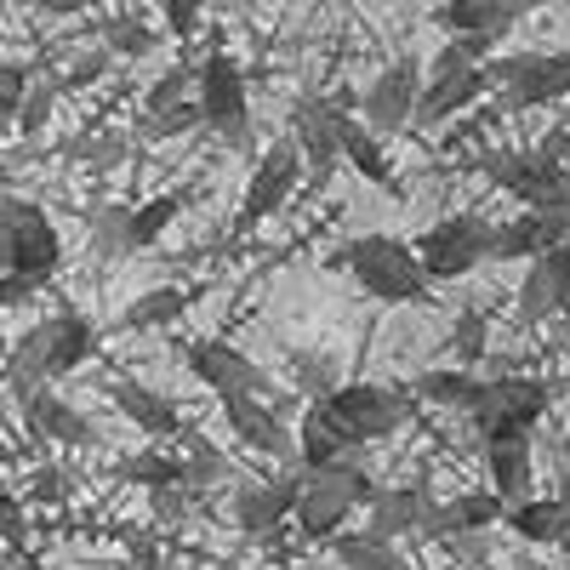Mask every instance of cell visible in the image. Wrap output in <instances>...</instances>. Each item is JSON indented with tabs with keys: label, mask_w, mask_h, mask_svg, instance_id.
<instances>
[{
	"label": "cell",
	"mask_w": 570,
	"mask_h": 570,
	"mask_svg": "<svg viewBox=\"0 0 570 570\" xmlns=\"http://www.w3.org/2000/svg\"><path fill=\"white\" fill-rule=\"evenodd\" d=\"M115 480L142 485V491H166V485H183V462L166 456V451H137V456L115 462Z\"/></svg>",
	"instance_id": "obj_32"
},
{
	"label": "cell",
	"mask_w": 570,
	"mask_h": 570,
	"mask_svg": "<svg viewBox=\"0 0 570 570\" xmlns=\"http://www.w3.org/2000/svg\"><path fill=\"white\" fill-rule=\"evenodd\" d=\"M485 246H491V223L480 212H456V217H440L434 228H422L416 234V268L422 279L434 285V279H462L485 263Z\"/></svg>",
	"instance_id": "obj_7"
},
{
	"label": "cell",
	"mask_w": 570,
	"mask_h": 570,
	"mask_svg": "<svg viewBox=\"0 0 570 570\" xmlns=\"http://www.w3.org/2000/svg\"><path fill=\"white\" fill-rule=\"evenodd\" d=\"M485 91H497L491 75H485V63L445 69V75H422V98H416V120L411 126H445V120L468 115L473 104L485 98Z\"/></svg>",
	"instance_id": "obj_15"
},
{
	"label": "cell",
	"mask_w": 570,
	"mask_h": 570,
	"mask_svg": "<svg viewBox=\"0 0 570 570\" xmlns=\"http://www.w3.org/2000/svg\"><path fill=\"white\" fill-rule=\"evenodd\" d=\"M183 365L195 371V383H206L217 400H228V394L268 400V371L246 348H234L228 337H195V343L183 348Z\"/></svg>",
	"instance_id": "obj_9"
},
{
	"label": "cell",
	"mask_w": 570,
	"mask_h": 570,
	"mask_svg": "<svg viewBox=\"0 0 570 570\" xmlns=\"http://www.w3.org/2000/svg\"><path fill=\"white\" fill-rule=\"evenodd\" d=\"M166 23H171L177 35H188V29L200 23V12H195V7H171V12H166Z\"/></svg>",
	"instance_id": "obj_48"
},
{
	"label": "cell",
	"mask_w": 570,
	"mask_h": 570,
	"mask_svg": "<svg viewBox=\"0 0 570 570\" xmlns=\"http://www.w3.org/2000/svg\"><path fill=\"white\" fill-rule=\"evenodd\" d=\"M548 405H553V389L542 376L502 371V376H480V394L468 405V422L485 445L491 440H531L537 422L548 416Z\"/></svg>",
	"instance_id": "obj_2"
},
{
	"label": "cell",
	"mask_w": 570,
	"mask_h": 570,
	"mask_svg": "<svg viewBox=\"0 0 570 570\" xmlns=\"http://www.w3.org/2000/svg\"><path fill=\"white\" fill-rule=\"evenodd\" d=\"M485 468H491V497L502 508H519L537 497V462H531V440H491L485 445Z\"/></svg>",
	"instance_id": "obj_25"
},
{
	"label": "cell",
	"mask_w": 570,
	"mask_h": 570,
	"mask_svg": "<svg viewBox=\"0 0 570 570\" xmlns=\"http://www.w3.org/2000/svg\"><path fill=\"white\" fill-rule=\"evenodd\" d=\"M303 183V160L292 149V137H274L268 149L257 155L252 166V183H246V200H240V228H257L268 223L285 200H292V188Z\"/></svg>",
	"instance_id": "obj_11"
},
{
	"label": "cell",
	"mask_w": 570,
	"mask_h": 570,
	"mask_svg": "<svg viewBox=\"0 0 570 570\" xmlns=\"http://www.w3.org/2000/svg\"><path fill=\"white\" fill-rule=\"evenodd\" d=\"M297 383H303L314 400H325L331 389H337V371H331L325 354H297Z\"/></svg>",
	"instance_id": "obj_42"
},
{
	"label": "cell",
	"mask_w": 570,
	"mask_h": 570,
	"mask_svg": "<svg viewBox=\"0 0 570 570\" xmlns=\"http://www.w3.org/2000/svg\"><path fill=\"white\" fill-rule=\"evenodd\" d=\"M445 348H451L456 371H473L485 360V348H491V314L485 308H462L456 325H451V337H445Z\"/></svg>",
	"instance_id": "obj_33"
},
{
	"label": "cell",
	"mask_w": 570,
	"mask_h": 570,
	"mask_svg": "<svg viewBox=\"0 0 570 570\" xmlns=\"http://www.w3.org/2000/svg\"><path fill=\"white\" fill-rule=\"evenodd\" d=\"M52 109H58V86L52 80H29V91H23V104H18V137H40L46 131V120H52Z\"/></svg>",
	"instance_id": "obj_37"
},
{
	"label": "cell",
	"mask_w": 570,
	"mask_h": 570,
	"mask_svg": "<svg viewBox=\"0 0 570 570\" xmlns=\"http://www.w3.org/2000/svg\"><path fill=\"white\" fill-rule=\"evenodd\" d=\"M35 69L29 63H0V137H7L18 126V104H23V91H29Z\"/></svg>",
	"instance_id": "obj_39"
},
{
	"label": "cell",
	"mask_w": 570,
	"mask_h": 570,
	"mask_svg": "<svg viewBox=\"0 0 570 570\" xmlns=\"http://www.w3.org/2000/svg\"><path fill=\"white\" fill-rule=\"evenodd\" d=\"M188 91H195V69H188V63H171L149 91H142V115H160V109L188 104Z\"/></svg>",
	"instance_id": "obj_38"
},
{
	"label": "cell",
	"mask_w": 570,
	"mask_h": 570,
	"mask_svg": "<svg viewBox=\"0 0 570 570\" xmlns=\"http://www.w3.org/2000/svg\"><path fill=\"white\" fill-rule=\"evenodd\" d=\"M451 548H462L468 564H485V531H473V537H451Z\"/></svg>",
	"instance_id": "obj_47"
},
{
	"label": "cell",
	"mask_w": 570,
	"mask_h": 570,
	"mask_svg": "<svg viewBox=\"0 0 570 570\" xmlns=\"http://www.w3.org/2000/svg\"><path fill=\"white\" fill-rule=\"evenodd\" d=\"M331 263L348 268L354 285L376 303H428V279H422L411 246L394 240V234H360V240H348Z\"/></svg>",
	"instance_id": "obj_3"
},
{
	"label": "cell",
	"mask_w": 570,
	"mask_h": 570,
	"mask_svg": "<svg viewBox=\"0 0 570 570\" xmlns=\"http://www.w3.org/2000/svg\"><path fill=\"white\" fill-rule=\"evenodd\" d=\"M109 400H115V411H120L131 428H142V434H155V440L183 434L177 405H171L160 389H149V383H115V389H109Z\"/></svg>",
	"instance_id": "obj_26"
},
{
	"label": "cell",
	"mask_w": 570,
	"mask_h": 570,
	"mask_svg": "<svg viewBox=\"0 0 570 570\" xmlns=\"http://www.w3.org/2000/svg\"><path fill=\"white\" fill-rule=\"evenodd\" d=\"M376 491H383V485L365 473V462H360V456H343V462H331V468H320V473H303L292 519H297L303 537L337 542V537L348 531L354 508H371Z\"/></svg>",
	"instance_id": "obj_1"
},
{
	"label": "cell",
	"mask_w": 570,
	"mask_h": 570,
	"mask_svg": "<svg viewBox=\"0 0 570 570\" xmlns=\"http://www.w3.org/2000/svg\"><path fill=\"white\" fill-rule=\"evenodd\" d=\"M331 553H337L348 570H405V553L383 537H365V531H343L337 542H331Z\"/></svg>",
	"instance_id": "obj_31"
},
{
	"label": "cell",
	"mask_w": 570,
	"mask_h": 570,
	"mask_svg": "<svg viewBox=\"0 0 570 570\" xmlns=\"http://www.w3.org/2000/svg\"><path fill=\"white\" fill-rule=\"evenodd\" d=\"M314 411L325 416V428H331V434H337L348 451H365V445H376V440L400 434L405 416H411L405 394L376 389V383H337L325 400H314Z\"/></svg>",
	"instance_id": "obj_5"
},
{
	"label": "cell",
	"mask_w": 570,
	"mask_h": 570,
	"mask_svg": "<svg viewBox=\"0 0 570 570\" xmlns=\"http://www.w3.org/2000/svg\"><path fill=\"white\" fill-rule=\"evenodd\" d=\"M0 537H7L12 548L23 542V502L18 497H0Z\"/></svg>",
	"instance_id": "obj_46"
},
{
	"label": "cell",
	"mask_w": 570,
	"mask_h": 570,
	"mask_svg": "<svg viewBox=\"0 0 570 570\" xmlns=\"http://www.w3.org/2000/svg\"><path fill=\"white\" fill-rule=\"evenodd\" d=\"M428 508H434L428 485H394V491H376V502L365 508V537H383V542L422 537Z\"/></svg>",
	"instance_id": "obj_22"
},
{
	"label": "cell",
	"mask_w": 570,
	"mask_h": 570,
	"mask_svg": "<svg viewBox=\"0 0 570 570\" xmlns=\"http://www.w3.org/2000/svg\"><path fill=\"white\" fill-rule=\"evenodd\" d=\"M149 502H155V513H160V519H188L200 497L188 491V485H166V491H149Z\"/></svg>",
	"instance_id": "obj_43"
},
{
	"label": "cell",
	"mask_w": 570,
	"mask_h": 570,
	"mask_svg": "<svg viewBox=\"0 0 570 570\" xmlns=\"http://www.w3.org/2000/svg\"><path fill=\"white\" fill-rule=\"evenodd\" d=\"M337 120H343V109L314 91V98H297L292 131H285V137H292V149H297V160H303L320 183L331 177V166L343 160V155H337Z\"/></svg>",
	"instance_id": "obj_14"
},
{
	"label": "cell",
	"mask_w": 570,
	"mask_h": 570,
	"mask_svg": "<svg viewBox=\"0 0 570 570\" xmlns=\"http://www.w3.org/2000/svg\"><path fill=\"white\" fill-rule=\"evenodd\" d=\"M91 252H104V257L131 252V206H98L91 212Z\"/></svg>",
	"instance_id": "obj_35"
},
{
	"label": "cell",
	"mask_w": 570,
	"mask_h": 570,
	"mask_svg": "<svg viewBox=\"0 0 570 570\" xmlns=\"http://www.w3.org/2000/svg\"><path fill=\"white\" fill-rule=\"evenodd\" d=\"M553 246H570V217L553 212H519L513 223H491L485 263H531Z\"/></svg>",
	"instance_id": "obj_13"
},
{
	"label": "cell",
	"mask_w": 570,
	"mask_h": 570,
	"mask_svg": "<svg viewBox=\"0 0 570 570\" xmlns=\"http://www.w3.org/2000/svg\"><path fill=\"white\" fill-rule=\"evenodd\" d=\"M513 570H537V564H531V559H519V564H513Z\"/></svg>",
	"instance_id": "obj_49"
},
{
	"label": "cell",
	"mask_w": 570,
	"mask_h": 570,
	"mask_svg": "<svg viewBox=\"0 0 570 570\" xmlns=\"http://www.w3.org/2000/svg\"><path fill=\"white\" fill-rule=\"evenodd\" d=\"M177 212H183V195H177V188H166V195L131 206V252H149L160 234L177 223Z\"/></svg>",
	"instance_id": "obj_34"
},
{
	"label": "cell",
	"mask_w": 570,
	"mask_h": 570,
	"mask_svg": "<svg viewBox=\"0 0 570 570\" xmlns=\"http://www.w3.org/2000/svg\"><path fill=\"white\" fill-rule=\"evenodd\" d=\"M188 314V292H177V285H155V292H142L120 308L115 331H166Z\"/></svg>",
	"instance_id": "obj_27"
},
{
	"label": "cell",
	"mask_w": 570,
	"mask_h": 570,
	"mask_svg": "<svg viewBox=\"0 0 570 570\" xmlns=\"http://www.w3.org/2000/svg\"><path fill=\"white\" fill-rule=\"evenodd\" d=\"M149 46H155V29L142 23L137 12H120V18L104 23V52L109 58H142Z\"/></svg>",
	"instance_id": "obj_36"
},
{
	"label": "cell",
	"mask_w": 570,
	"mask_h": 570,
	"mask_svg": "<svg viewBox=\"0 0 570 570\" xmlns=\"http://www.w3.org/2000/svg\"><path fill=\"white\" fill-rule=\"evenodd\" d=\"M58 155H63V160H80V166H91V171H115V166L131 155V137H126V131H80V137L63 142Z\"/></svg>",
	"instance_id": "obj_30"
},
{
	"label": "cell",
	"mask_w": 570,
	"mask_h": 570,
	"mask_svg": "<svg viewBox=\"0 0 570 570\" xmlns=\"http://www.w3.org/2000/svg\"><path fill=\"white\" fill-rule=\"evenodd\" d=\"M491 86H502L508 109H542L570 98V52H502L485 63Z\"/></svg>",
	"instance_id": "obj_8"
},
{
	"label": "cell",
	"mask_w": 570,
	"mask_h": 570,
	"mask_svg": "<svg viewBox=\"0 0 570 570\" xmlns=\"http://www.w3.org/2000/svg\"><path fill=\"white\" fill-rule=\"evenodd\" d=\"M0 246H7V274H18L29 285H46L63 268V234H58L52 212L40 200L7 195V188H0Z\"/></svg>",
	"instance_id": "obj_4"
},
{
	"label": "cell",
	"mask_w": 570,
	"mask_h": 570,
	"mask_svg": "<svg viewBox=\"0 0 570 570\" xmlns=\"http://www.w3.org/2000/svg\"><path fill=\"white\" fill-rule=\"evenodd\" d=\"M7 389L18 394V405L46 389V337H40V320L23 331V337L12 343V354H7Z\"/></svg>",
	"instance_id": "obj_28"
},
{
	"label": "cell",
	"mask_w": 570,
	"mask_h": 570,
	"mask_svg": "<svg viewBox=\"0 0 570 570\" xmlns=\"http://www.w3.org/2000/svg\"><path fill=\"white\" fill-rule=\"evenodd\" d=\"M0 274H7V246H0Z\"/></svg>",
	"instance_id": "obj_50"
},
{
	"label": "cell",
	"mask_w": 570,
	"mask_h": 570,
	"mask_svg": "<svg viewBox=\"0 0 570 570\" xmlns=\"http://www.w3.org/2000/svg\"><path fill=\"white\" fill-rule=\"evenodd\" d=\"M502 525L513 537H525L537 548H570V480L548 497H531V502H519L502 513Z\"/></svg>",
	"instance_id": "obj_20"
},
{
	"label": "cell",
	"mask_w": 570,
	"mask_h": 570,
	"mask_svg": "<svg viewBox=\"0 0 570 570\" xmlns=\"http://www.w3.org/2000/svg\"><path fill=\"white\" fill-rule=\"evenodd\" d=\"M188 126H200L195 98L177 104V109H160V115H137V131H142V137H183Z\"/></svg>",
	"instance_id": "obj_40"
},
{
	"label": "cell",
	"mask_w": 570,
	"mask_h": 570,
	"mask_svg": "<svg viewBox=\"0 0 570 570\" xmlns=\"http://www.w3.org/2000/svg\"><path fill=\"white\" fill-rule=\"evenodd\" d=\"M40 337H46V383L80 371L91 360V348H98V331H91V320L75 303H58L52 320H40Z\"/></svg>",
	"instance_id": "obj_17"
},
{
	"label": "cell",
	"mask_w": 570,
	"mask_h": 570,
	"mask_svg": "<svg viewBox=\"0 0 570 570\" xmlns=\"http://www.w3.org/2000/svg\"><path fill=\"white\" fill-rule=\"evenodd\" d=\"M109 63H115V58L104 52V46H91V52H80V58H75V63H69V69H63V75H58L52 86H58V91L91 86V80H104V75H109Z\"/></svg>",
	"instance_id": "obj_41"
},
{
	"label": "cell",
	"mask_w": 570,
	"mask_h": 570,
	"mask_svg": "<svg viewBox=\"0 0 570 570\" xmlns=\"http://www.w3.org/2000/svg\"><path fill=\"white\" fill-rule=\"evenodd\" d=\"M416 394L434 400V405H445V411H468L473 394H480V376H473V371H456V365H434V371L416 376Z\"/></svg>",
	"instance_id": "obj_29"
},
{
	"label": "cell",
	"mask_w": 570,
	"mask_h": 570,
	"mask_svg": "<svg viewBox=\"0 0 570 570\" xmlns=\"http://www.w3.org/2000/svg\"><path fill=\"white\" fill-rule=\"evenodd\" d=\"M570 303V246H553L542 257L525 263V279H519L513 297V320L519 325H553Z\"/></svg>",
	"instance_id": "obj_12"
},
{
	"label": "cell",
	"mask_w": 570,
	"mask_h": 570,
	"mask_svg": "<svg viewBox=\"0 0 570 570\" xmlns=\"http://www.w3.org/2000/svg\"><path fill=\"white\" fill-rule=\"evenodd\" d=\"M525 12L531 7H502V0H445V7H434V23L451 40H491L497 46Z\"/></svg>",
	"instance_id": "obj_21"
},
{
	"label": "cell",
	"mask_w": 570,
	"mask_h": 570,
	"mask_svg": "<svg viewBox=\"0 0 570 570\" xmlns=\"http://www.w3.org/2000/svg\"><path fill=\"white\" fill-rule=\"evenodd\" d=\"M195 115H200V126H212L217 137H228L234 149H246V142H252L246 75H240V63H234L223 46H212V52L200 58V69H195Z\"/></svg>",
	"instance_id": "obj_6"
},
{
	"label": "cell",
	"mask_w": 570,
	"mask_h": 570,
	"mask_svg": "<svg viewBox=\"0 0 570 570\" xmlns=\"http://www.w3.org/2000/svg\"><path fill=\"white\" fill-rule=\"evenodd\" d=\"M502 513H508V508H502L491 491H462V497H451V502H434V508H428L422 537H440V542L473 537V531H491Z\"/></svg>",
	"instance_id": "obj_24"
},
{
	"label": "cell",
	"mask_w": 570,
	"mask_h": 570,
	"mask_svg": "<svg viewBox=\"0 0 570 570\" xmlns=\"http://www.w3.org/2000/svg\"><path fill=\"white\" fill-rule=\"evenodd\" d=\"M337 155H343L371 188H383L389 200H405V188H400V177H394V160H389V149H383V137H371L354 115L337 120Z\"/></svg>",
	"instance_id": "obj_23"
},
{
	"label": "cell",
	"mask_w": 570,
	"mask_h": 570,
	"mask_svg": "<svg viewBox=\"0 0 570 570\" xmlns=\"http://www.w3.org/2000/svg\"><path fill=\"white\" fill-rule=\"evenodd\" d=\"M35 292L40 285H29L18 274H0V308H23V303H35Z\"/></svg>",
	"instance_id": "obj_45"
},
{
	"label": "cell",
	"mask_w": 570,
	"mask_h": 570,
	"mask_svg": "<svg viewBox=\"0 0 570 570\" xmlns=\"http://www.w3.org/2000/svg\"><path fill=\"white\" fill-rule=\"evenodd\" d=\"M416 98H422V63L416 58H394L383 75L365 86V104H360V126L371 137H394L416 120Z\"/></svg>",
	"instance_id": "obj_10"
},
{
	"label": "cell",
	"mask_w": 570,
	"mask_h": 570,
	"mask_svg": "<svg viewBox=\"0 0 570 570\" xmlns=\"http://www.w3.org/2000/svg\"><path fill=\"white\" fill-rule=\"evenodd\" d=\"M63 491H69L63 468H40V473H35V485H29V502H58Z\"/></svg>",
	"instance_id": "obj_44"
},
{
	"label": "cell",
	"mask_w": 570,
	"mask_h": 570,
	"mask_svg": "<svg viewBox=\"0 0 570 570\" xmlns=\"http://www.w3.org/2000/svg\"><path fill=\"white\" fill-rule=\"evenodd\" d=\"M23 422H29V434H35L40 445L80 451V445L98 440V428H91V416H86V411H75V405H69L63 394H52V389H40L35 400H23Z\"/></svg>",
	"instance_id": "obj_18"
},
{
	"label": "cell",
	"mask_w": 570,
	"mask_h": 570,
	"mask_svg": "<svg viewBox=\"0 0 570 570\" xmlns=\"http://www.w3.org/2000/svg\"><path fill=\"white\" fill-rule=\"evenodd\" d=\"M297 485H303V473H279V480L240 485V491H234V525H240L246 537H268L274 525H285V519H292Z\"/></svg>",
	"instance_id": "obj_16"
},
{
	"label": "cell",
	"mask_w": 570,
	"mask_h": 570,
	"mask_svg": "<svg viewBox=\"0 0 570 570\" xmlns=\"http://www.w3.org/2000/svg\"><path fill=\"white\" fill-rule=\"evenodd\" d=\"M223 416H228V434L240 440V445H252L257 456H285V451H292V428L279 422V411H274L268 400H257V394H228V400H223Z\"/></svg>",
	"instance_id": "obj_19"
}]
</instances>
